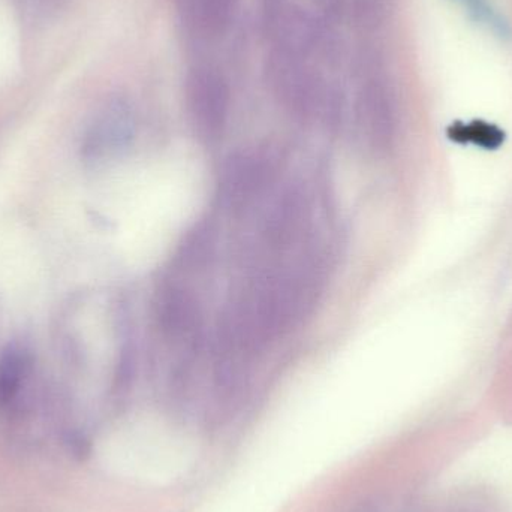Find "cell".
<instances>
[{
  "instance_id": "3957f363",
  "label": "cell",
  "mask_w": 512,
  "mask_h": 512,
  "mask_svg": "<svg viewBox=\"0 0 512 512\" xmlns=\"http://www.w3.org/2000/svg\"><path fill=\"white\" fill-rule=\"evenodd\" d=\"M357 120L375 152L387 150L396 134V101L381 69L366 72L357 98Z\"/></svg>"
},
{
  "instance_id": "52a82bcc",
  "label": "cell",
  "mask_w": 512,
  "mask_h": 512,
  "mask_svg": "<svg viewBox=\"0 0 512 512\" xmlns=\"http://www.w3.org/2000/svg\"><path fill=\"white\" fill-rule=\"evenodd\" d=\"M29 367V355L21 346L8 345L0 358V403H8L20 390Z\"/></svg>"
},
{
  "instance_id": "9c48e42d",
  "label": "cell",
  "mask_w": 512,
  "mask_h": 512,
  "mask_svg": "<svg viewBox=\"0 0 512 512\" xmlns=\"http://www.w3.org/2000/svg\"><path fill=\"white\" fill-rule=\"evenodd\" d=\"M459 3L466 14L469 15L472 21L486 27L490 32L495 33L496 36L505 38L510 33L507 23L502 20L501 15L493 9L489 0H454Z\"/></svg>"
},
{
  "instance_id": "8992f818",
  "label": "cell",
  "mask_w": 512,
  "mask_h": 512,
  "mask_svg": "<svg viewBox=\"0 0 512 512\" xmlns=\"http://www.w3.org/2000/svg\"><path fill=\"white\" fill-rule=\"evenodd\" d=\"M334 24L370 30L381 26L388 15L390 0H321Z\"/></svg>"
},
{
  "instance_id": "277c9868",
  "label": "cell",
  "mask_w": 512,
  "mask_h": 512,
  "mask_svg": "<svg viewBox=\"0 0 512 512\" xmlns=\"http://www.w3.org/2000/svg\"><path fill=\"white\" fill-rule=\"evenodd\" d=\"M134 138V117L131 107L122 99H114L93 120L83 143L89 161L107 158L122 152Z\"/></svg>"
},
{
  "instance_id": "ba28073f",
  "label": "cell",
  "mask_w": 512,
  "mask_h": 512,
  "mask_svg": "<svg viewBox=\"0 0 512 512\" xmlns=\"http://www.w3.org/2000/svg\"><path fill=\"white\" fill-rule=\"evenodd\" d=\"M451 137L462 143H474L486 149H496L501 146L504 134L496 126L483 122L457 125L451 128Z\"/></svg>"
},
{
  "instance_id": "5b68a950",
  "label": "cell",
  "mask_w": 512,
  "mask_h": 512,
  "mask_svg": "<svg viewBox=\"0 0 512 512\" xmlns=\"http://www.w3.org/2000/svg\"><path fill=\"white\" fill-rule=\"evenodd\" d=\"M239 0H174L180 23L198 39L221 36L230 26Z\"/></svg>"
},
{
  "instance_id": "6da1fadb",
  "label": "cell",
  "mask_w": 512,
  "mask_h": 512,
  "mask_svg": "<svg viewBox=\"0 0 512 512\" xmlns=\"http://www.w3.org/2000/svg\"><path fill=\"white\" fill-rule=\"evenodd\" d=\"M264 74L271 95L292 119L339 128L345 105L342 93L310 59L271 51Z\"/></svg>"
},
{
  "instance_id": "7a4b0ae2",
  "label": "cell",
  "mask_w": 512,
  "mask_h": 512,
  "mask_svg": "<svg viewBox=\"0 0 512 512\" xmlns=\"http://www.w3.org/2000/svg\"><path fill=\"white\" fill-rule=\"evenodd\" d=\"M185 104L189 122L200 140L216 143L224 137L230 119L231 92L219 69L209 65L189 69Z\"/></svg>"
}]
</instances>
